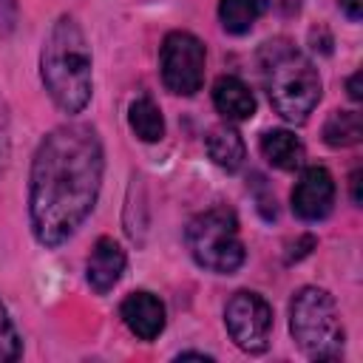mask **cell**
Segmentation results:
<instances>
[{"instance_id":"obj_1","label":"cell","mask_w":363,"mask_h":363,"mask_svg":"<svg viewBox=\"0 0 363 363\" xmlns=\"http://www.w3.org/2000/svg\"><path fill=\"white\" fill-rule=\"evenodd\" d=\"M102 145L88 125L54 128L37 147L28 184V216L40 244L57 247L77 233L96 204Z\"/></svg>"},{"instance_id":"obj_2","label":"cell","mask_w":363,"mask_h":363,"mask_svg":"<svg viewBox=\"0 0 363 363\" xmlns=\"http://www.w3.org/2000/svg\"><path fill=\"white\" fill-rule=\"evenodd\" d=\"M40 74L48 96L65 113H79L91 99V48L74 17H60L40 54Z\"/></svg>"},{"instance_id":"obj_3","label":"cell","mask_w":363,"mask_h":363,"mask_svg":"<svg viewBox=\"0 0 363 363\" xmlns=\"http://www.w3.org/2000/svg\"><path fill=\"white\" fill-rule=\"evenodd\" d=\"M261 77L272 108L286 122H303L320 99V77L315 65L284 40L264 45Z\"/></svg>"},{"instance_id":"obj_4","label":"cell","mask_w":363,"mask_h":363,"mask_svg":"<svg viewBox=\"0 0 363 363\" xmlns=\"http://www.w3.org/2000/svg\"><path fill=\"white\" fill-rule=\"evenodd\" d=\"M289 332L312 360H337L343 352V323L326 289L303 286L289 306Z\"/></svg>"},{"instance_id":"obj_5","label":"cell","mask_w":363,"mask_h":363,"mask_svg":"<svg viewBox=\"0 0 363 363\" xmlns=\"http://www.w3.org/2000/svg\"><path fill=\"white\" fill-rule=\"evenodd\" d=\"M187 250L199 267L213 272H235L244 264V244L238 238V218L227 207L199 213L187 224Z\"/></svg>"},{"instance_id":"obj_6","label":"cell","mask_w":363,"mask_h":363,"mask_svg":"<svg viewBox=\"0 0 363 363\" xmlns=\"http://www.w3.org/2000/svg\"><path fill=\"white\" fill-rule=\"evenodd\" d=\"M162 82L167 91L190 96L204 82V45L190 31H170L159 54Z\"/></svg>"},{"instance_id":"obj_7","label":"cell","mask_w":363,"mask_h":363,"mask_svg":"<svg viewBox=\"0 0 363 363\" xmlns=\"http://www.w3.org/2000/svg\"><path fill=\"white\" fill-rule=\"evenodd\" d=\"M224 323H227V332L241 352L261 354L269 346L272 309L261 295L235 292L224 309Z\"/></svg>"},{"instance_id":"obj_8","label":"cell","mask_w":363,"mask_h":363,"mask_svg":"<svg viewBox=\"0 0 363 363\" xmlns=\"http://www.w3.org/2000/svg\"><path fill=\"white\" fill-rule=\"evenodd\" d=\"M335 204V182L326 167H306L292 187V210L303 221H320Z\"/></svg>"},{"instance_id":"obj_9","label":"cell","mask_w":363,"mask_h":363,"mask_svg":"<svg viewBox=\"0 0 363 363\" xmlns=\"http://www.w3.org/2000/svg\"><path fill=\"white\" fill-rule=\"evenodd\" d=\"M119 315L125 320V326L139 337V340H153L162 335L164 329V306L156 295L150 292H130L122 306Z\"/></svg>"},{"instance_id":"obj_10","label":"cell","mask_w":363,"mask_h":363,"mask_svg":"<svg viewBox=\"0 0 363 363\" xmlns=\"http://www.w3.org/2000/svg\"><path fill=\"white\" fill-rule=\"evenodd\" d=\"M125 272V252L113 238H99L88 258V284L102 295L113 289V284Z\"/></svg>"},{"instance_id":"obj_11","label":"cell","mask_w":363,"mask_h":363,"mask_svg":"<svg viewBox=\"0 0 363 363\" xmlns=\"http://www.w3.org/2000/svg\"><path fill=\"white\" fill-rule=\"evenodd\" d=\"M213 102L224 119L244 122L255 113V96L238 77H218L213 85Z\"/></svg>"},{"instance_id":"obj_12","label":"cell","mask_w":363,"mask_h":363,"mask_svg":"<svg viewBox=\"0 0 363 363\" xmlns=\"http://www.w3.org/2000/svg\"><path fill=\"white\" fill-rule=\"evenodd\" d=\"M261 153L269 164L281 170H298L303 164V145L292 130L275 128L261 136Z\"/></svg>"},{"instance_id":"obj_13","label":"cell","mask_w":363,"mask_h":363,"mask_svg":"<svg viewBox=\"0 0 363 363\" xmlns=\"http://www.w3.org/2000/svg\"><path fill=\"white\" fill-rule=\"evenodd\" d=\"M207 153H210V159L221 167V170H238L241 164H244V156H247V150H244V139L238 136V130L235 128H230V125H216L210 133H207Z\"/></svg>"},{"instance_id":"obj_14","label":"cell","mask_w":363,"mask_h":363,"mask_svg":"<svg viewBox=\"0 0 363 363\" xmlns=\"http://www.w3.org/2000/svg\"><path fill=\"white\" fill-rule=\"evenodd\" d=\"M267 0H221L218 3V20L224 31L244 34L255 26V20L264 14Z\"/></svg>"},{"instance_id":"obj_15","label":"cell","mask_w":363,"mask_h":363,"mask_svg":"<svg viewBox=\"0 0 363 363\" xmlns=\"http://www.w3.org/2000/svg\"><path fill=\"white\" fill-rule=\"evenodd\" d=\"M128 122L133 128V133L142 139V142H159L164 136V119H162V111L156 108V102L150 96H139L130 102V111H128Z\"/></svg>"},{"instance_id":"obj_16","label":"cell","mask_w":363,"mask_h":363,"mask_svg":"<svg viewBox=\"0 0 363 363\" xmlns=\"http://www.w3.org/2000/svg\"><path fill=\"white\" fill-rule=\"evenodd\" d=\"M363 136V119L357 111H335L323 125V139L332 147L357 145Z\"/></svg>"},{"instance_id":"obj_17","label":"cell","mask_w":363,"mask_h":363,"mask_svg":"<svg viewBox=\"0 0 363 363\" xmlns=\"http://www.w3.org/2000/svg\"><path fill=\"white\" fill-rule=\"evenodd\" d=\"M17 357H20V337H17V329H14L6 306L0 303V363L17 360Z\"/></svg>"},{"instance_id":"obj_18","label":"cell","mask_w":363,"mask_h":363,"mask_svg":"<svg viewBox=\"0 0 363 363\" xmlns=\"http://www.w3.org/2000/svg\"><path fill=\"white\" fill-rule=\"evenodd\" d=\"M9 153H11V136H9V111H6V102L0 96V173L6 170L9 164Z\"/></svg>"},{"instance_id":"obj_19","label":"cell","mask_w":363,"mask_h":363,"mask_svg":"<svg viewBox=\"0 0 363 363\" xmlns=\"http://www.w3.org/2000/svg\"><path fill=\"white\" fill-rule=\"evenodd\" d=\"M312 247H315V238H312V235H303L298 244H292V252L286 255V261H298V258H303Z\"/></svg>"},{"instance_id":"obj_20","label":"cell","mask_w":363,"mask_h":363,"mask_svg":"<svg viewBox=\"0 0 363 363\" xmlns=\"http://www.w3.org/2000/svg\"><path fill=\"white\" fill-rule=\"evenodd\" d=\"M14 23V0H0V31Z\"/></svg>"},{"instance_id":"obj_21","label":"cell","mask_w":363,"mask_h":363,"mask_svg":"<svg viewBox=\"0 0 363 363\" xmlns=\"http://www.w3.org/2000/svg\"><path fill=\"white\" fill-rule=\"evenodd\" d=\"M340 9L346 11L349 20H360L363 17V0H340Z\"/></svg>"},{"instance_id":"obj_22","label":"cell","mask_w":363,"mask_h":363,"mask_svg":"<svg viewBox=\"0 0 363 363\" xmlns=\"http://www.w3.org/2000/svg\"><path fill=\"white\" fill-rule=\"evenodd\" d=\"M346 88H349V96H352L354 102H360V99H363V91H360V71H354V74L349 77Z\"/></svg>"},{"instance_id":"obj_23","label":"cell","mask_w":363,"mask_h":363,"mask_svg":"<svg viewBox=\"0 0 363 363\" xmlns=\"http://www.w3.org/2000/svg\"><path fill=\"white\" fill-rule=\"evenodd\" d=\"M349 182H352V201L360 204V170H354Z\"/></svg>"},{"instance_id":"obj_24","label":"cell","mask_w":363,"mask_h":363,"mask_svg":"<svg viewBox=\"0 0 363 363\" xmlns=\"http://www.w3.org/2000/svg\"><path fill=\"white\" fill-rule=\"evenodd\" d=\"M179 360H210V354H201V352H182Z\"/></svg>"}]
</instances>
